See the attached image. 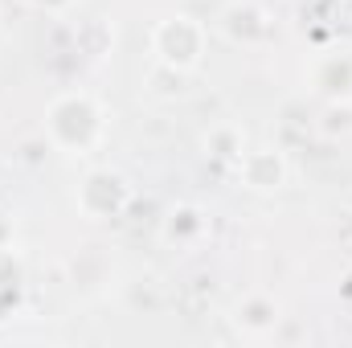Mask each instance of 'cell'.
Instances as JSON below:
<instances>
[{
    "instance_id": "1",
    "label": "cell",
    "mask_w": 352,
    "mask_h": 348,
    "mask_svg": "<svg viewBox=\"0 0 352 348\" xmlns=\"http://www.w3.org/2000/svg\"><path fill=\"white\" fill-rule=\"evenodd\" d=\"M102 131H107V115L87 90L58 94L45 111V140L66 156H87L90 148H98Z\"/></svg>"
},
{
    "instance_id": "2",
    "label": "cell",
    "mask_w": 352,
    "mask_h": 348,
    "mask_svg": "<svg viewBox=\"0 0 352 348\" xmlns=\"http://www.w3.org/2000/svg\"><path fill=\"white\" fill-rule=\"evenodd\" d=\"M152 54L160 66L168 70H197L201 58H205V25L188 12H176L164 17L156 29H152Z\"/></svg>"
},
{
    "instance_id": "3",
    "label": "cell",
    "mask_w": 352,
    "mask_h": 348,
    "mask_svg": "<svg viewBox=\"0 0 352 348\" xmlns=\"http://www.w3.org/2000/svg\"><path fill=\"white\" fill-rule=\"evenodd\" d=\"M131 205V184L111 168H94L87 173V180L78 184V209L90 221H111Z\"/></svg>"
},
{
    "instance_id": "4",
    "label": "cell",
    "mask_w": 352,
    "mask_h": 348,
    "mask_svg": "<svg viewBox=\"0 0 352 348\" xmlns=\"http://www.w3.org/2000/svg\"><path fill=\"white\" fill-rule=\"evenodd\" d=\"M270 12H266L263 4H254V0H234V4H226V12H221V33L230 37V41H238V45H258L270 37Z\"/></svg>"
},
{
    "instance_id": "5",
    "label": "cell",
    "mask_w": 352,
    "mask_h": 348,
    "mask_svg": "<svg viewBox=\"0 0 352 348\" xmlns=\"http://www.w3.org/2000/svg\"><path fill=\"white\" fill-rule=\"evenodd\" d=\"M238 176H242V184L254 188V193H274V188L287 184V160H283L274 148H254V152H242Z\"/></svg>"
},
{
    "instance_id": "6",
    "label": "cell",
    "mask_w": 352,
    "mask_h": 348,
    "mask_svg": "<svg viewBox=\"0 0 352 348\" xmlns=\"http://www.w3.org/2000/svg\"><path fill=\"white\" fill-rule=\"evenodd\" d=\"M234 324L246 332V336H266V332H274V324H278V303L270 299V295H246L242 303H238V316H234Z\"/></svg>"
},
{
    "instance_id": "7",
    "label": "cell",
    "mask_w": 352,
    "mask_h": 348,
    "mask_svg": "<svg viewBox=\"0 0 352 348\" xmlns=\"http://www.w3.org/2000/svg\"><path fill=\"white\" fill-rule=\"evenodd\" d=\"M205 148H209L217 160H242V131H238V127H217V131L205 140Z\"/></svg>"
},
{
    "instance_id": "8",
    "label": "cell",
    "mask_w": 352,
    "mask_h": 348,
    "mask_svg": "<svg viewBox=\"0 0 352 348\" xmlns=\"http://www.w3.org/2000/svg\"><path fill=\"white\" fill-rule=\"evenodd\" d=\"M324 70H332V83H316V87L328 90L332 98H349V94H352V66H349V62L328 58V62H324Z\"/></svg>"
},
{
    "instance_id": "9",
    "label": "cell",
    "mask_w": 352,
    "mask_h": 348,
    "mask_svg": "<svg viewBox=\"0 0 352 348\" xmlns=\"http://www.w3.org/2000/svg\"><path fill=\"white\" fill-rule=\"evenodd\" d=\"M37 4H41V8H62L66 0H37Z\"/></svg>"
}]
</instances>
